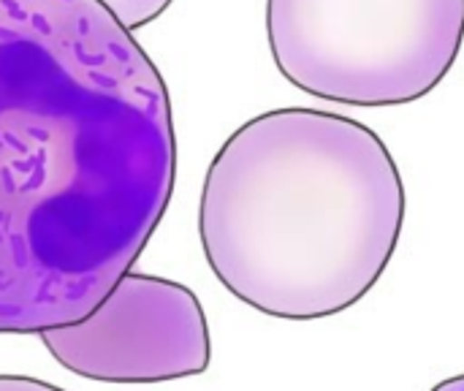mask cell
Here are the masks:
<instances>
[{"mask_svg": "<svg viewBox=\"0 0 464 391\" xmlns=\"http://www.w3.org/2000/svg\"><path fill=\"white\" fill-rule=\"evenodd\" d=\"M177 180L158 65L101 0H0V335L87 318Z\"/></svg>", "mask_w": 464, "mask_h": 391, "instance_id": "6da1fadb", "label": "cell"}, {"mask_svg": "<svg viewBox=\"0 0 464 391\" xmlns=\"http://www.w3.org/2000/svg\"><path fill=\"white\" fill-rule=\"evenodd\" d=\"M405 226V185L383 139L321 109H275L212 158L198 237L239 302L283 321L332 318L383 278Z\"/></svg>", "mask_w": 464, "mask_h": 391, "instance_id": "7a4b0ae2", "label": "cell"}, {"mask_svg": "<svg viewBox=\"0 0 464 391\" xmlns=\"http://www.w3.org/2000/svg\"><path fill=\"white\" fill-rule=\"evenodd\" d=\"M277 71L345 106H405L430 95L464 44V0H266Z\"/></svg>", "mask_w": 464, "mask_h": 391, "instance_id": "3957f363", "label": "cell"}, {"mask_svg": "<svg viewBox=\"0 0 464 391\" xmlns=\"http://www.w3.org/2000/svg\"><path fill=\"white\" fill-rule=\"evenodd\" d=\"M68 373L101 384H166L207 373L212 340L198 297L174 280L128 272L82 321L38 332Z\"/></svg>", "mask_w": 464, "mask_h": 391, "instance_id": "277c9868", "label": "cell"}, {"mask_svg": "<svg viewBox=\"0 0 464 391\" xmlns=\"http://www.w3.org/2000/svg\"><path fill=\"white\" fill-rule=\"evenodd\" d=\"M128 30H139L155 22L174 0H101Z\"/></svg>", "mask_w": 464, "mask_h": 391, "instance_id": "5b68a950", "label": "cell"}, {"mask_svg": "<svg viewBox=\"0 0 464 391\" xmlns=\"http://www.w3.org/2000/svg\"><path fill=\"white\" fill-rule=\"evenodd\" d=\"M0 391H63L54 384L27 378V376H0Z\"/></svg>", "mask_w": 464, "mask_h": 391, "instance_id": "8992f818", "label": "cell"}, {"mask_svg": "<svg viewBox=\"0 0 464 391\" xmlns=\"http://www.w3.org/2000/svg\"><path fill=\"white\" fill-rule=\"evenodd\" d=\"M432 391H464V376H454V378L438 384Z\"/></svg>", "mask_w": 464, "mask_h": 391, "instance_id": "52a82bcc", "label": "cell"}]
</instances>
